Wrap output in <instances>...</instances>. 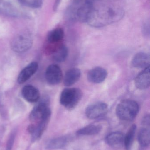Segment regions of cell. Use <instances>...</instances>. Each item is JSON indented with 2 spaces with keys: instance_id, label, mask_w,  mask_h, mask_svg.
<instances>
[{
  "instance_id": "cell-21",
  "label": "cell",
  "mask_w": 150,
  "mask_h": 150,
  "mask_svg": "<svg viewBox=\"0 0 150 150\" xmlns=\"http://www.w3.org/2000/svg\"><path fill=\"white\" fill-rule=\"evenodd\" d=\"M136 129V126L135 125H132L129 129L126 135L124 136V145L127 150L130 149L132 146Z\"/></svg>"
},
{
  "instance_id": "cell-25",
  "label": "cell",
  "mask_w": 150,
  "mask_h": 150,
  "mask_svg": "<svg viewBox=\"0 0 150 150\" xmlns=\"http://www.w3.org/2000/svg\"><path fill=\"white\" fill-rule=\"evenodd\" d=\"M142 29L143 34L147 36H149L150 32L149 22H145L143 25Z\"/></svg>"
},
{
  "instance_id": "cell-9",
  "label": "cell",
  "mask_w": 150,
  "mask_h": 150,
  "mask_svg": "<svg viewBox=\"0 0 150 150\" xmlns=\"http://www.w3.org/2000/svg\"><path fill=\"white\" fill-rule=\"evenodd\" d=\"M107 71L101 67H96L91 69L87 74L88 80L93 83H100L105 80Z\"/></svg>"
},
{
  "instance_id": "cell-13",
  "label": "cell",
  "mask_w": 150,
  "mask_h": 150,
  "mask_svg": "<svg viewBox=\"0 0 150 150\" xmlns=\"http://www.w3.org/2000/svg\"><path fill=\"white\" fill-rule=\"evenodd\" d=\"M0 13L10 17H18L20 15L19 10L6 0H0Z\"/></svg>"
},
{
  "instance_id": "cell-26",
  "label": "cell",
  "mask_w": 150,
  "mask_h": 150,
  "mask_svg": "<svg viewBox=\"0 0 150 150\" xmlns=\"http://www.w3.org/2000/svg\"><path fill=\"white\" fill-rule=\"evenodd\" d=\"M62 0H55V1L54 4L53 9L54 11H56L58 9L59 6H60V4Z\"/></svg>"
},
{
  "instance_id": "cell-12",
  "label": "cell",
  "mask_w": 150,
  "mask_h": 150,
  "mask_svg": "<svg viewBox=\"0 0 150 150\" xmlns=\"http://www.w3.org/2000/svg\"><path fill=\"white\" fill-rule=\"evenodd\" d=\"M38 68V64L36 62H33L27 65L20 72L18 77V83L23 84L26 82L32 76L37 72Z\"/></svg>"
},
{
  "instance_id": "cell-18",
  "label": "cell",
  "mask_w": 150,
  "mask_h": 150,
  "mask_svg": "<svg viewBox=\"0 0 150 150\" xmlns=\"http://www.w3.org/2000/svg\"><path fill=\"white\" fill-rule=\"evenodd\" d=\"M68 55V49L66 46L63 45L58 47L53 54V60L57 62L65 61Z\"/></svg>"
},
{
  "instance_id": "cell-23",
  "label": "cell",
  "mask_w": 150,
  "mask_h": 150,
  "mask_svg": "<svg viewBox=\"0 0 150 150\" xmlns=\"http://www.w3.org/2000/svg\"><path fill=\"white\" fill-rule=\"evenodd\" d=\"M23 5L33 8H37L41 7L43 0H19Z\"/></svg>"
},
{
  "instance_id": "cell-19",
  "label": "cell",
  "mask_w": 150,
  "mask_h": 150,
  "mask_svg": "<svg viewBox=\"0 0 150 150\" xmlns=\"http://www.w3.org/2000/svg\"><path fill=\"white\" fill-rule=\"evenodd\" d=\"M101 129V127L99 125L91 124L79 129L77 134L82 135H94L98 134Z\"/></svg>"
},
{
  "instance_id": "cell-11",
  "label": "cell",
  "mask_w": 150,
  "mask_h": 150,
  "mask_svg": "<svg viewBox=\"0 0 150 150\" xmlns=\"http://www.w3.org/2000/svg\"><path fill=\"white\" fill-rule=\"evenodd\" d=\"M150 66L144 69L135 79V85L137 89L143 90L150 86Z\"/></svg>"
},
{
  "instance_id": "cell-7",
  "label": "cell",
  "mask_w": 150,
  "mask_h": 150,
  "mask_svg": "<svg viewBox=\"0 0 150 150\" xmlns=\"http://www.w3.org/2000/svg\"><path fill=\"white\" fill-rule=\"evenodd\" d=\"M108 112V106L105 103L97 102L89 105L85 109L87 118L91 120L97 119L104 116Z\"/></svg>"
},
{
  "instance_id": "cell-5",
  "label": "cell",
  "mask_w": 150,
  "mask_h": 150,
  "mask_svg": "<svg viewBox=\"0 0 150 150\" xmlns=\"http://www.w3.org/2000/svg\"><path fill=\"white\" fill-rule=\"evenodd\" d=\"M82 96V92L79 88H67L61 93L60 103L67 109L72 110L77 106Z\"/></svg>"
},
{
  "instance_id": "cell-22",
  "label": "cell",
  "mask_w": 150,
  "mask_h": 150,
  "mask_svg": "<svg viewBox=\"0 0 150 150\" xmlns=\"http://www.w3.org/2000/svg\"><path fill=\"white\" fill-rule=\"evenodd\" d=\"M68 142V139L65 137H61L51 140L47 144L46 148L50 149H54L63 147Z\"/></svg>"
},
{
  "instance_id": "cell-24",
  "label": "cell",
  "mask_w": 150,
  "mask_h": 150,
  "mask_svg": "<svg viewBox=\"0 0 150 150\" xmlns=\"http://www.w3.org/2000/svg\"><path fill=\"white\" fill-rule=\"evenodd\" d=\"M15 134L13 133L11 134L8 142H7V146H6V150H11L13 144H14V141H15Z\"/></svg>"
},
{
  "instance_id": "cell-4",
  "label": "cell",
  "mask_w": 150,
  "mask_h": 150,
  "mask_svg": "<svg viewBox=\"0 0 150 150\" xmlns=\"http://www.w3.org/2000/svg\"><path fill=\"white\" fill-rule=\"evenodd\" d=\"M49 100L48 98H43L33 108L30 115L32 124H38L41 122H49L51 112L49 107Z\"/></svg>"
},
{
  "instance_id": "cell-17",
  "label": "cell",
  "mask_w": 150,
  "mask_h": 150,
  "mask_svg": "<svg viewBox=\"0 0 150 150\" xmlns=\"http://www.w3.org/2000/svg\"><path fill=\"white\" fill-rule=\"evenodd\" d=\"M64 36V31L63 29L56 28L48 33L47 35L48 41L51 44L58 43L63 39Z\"/></svg>"
},
{
  "instance_id": "cell-10",
  "label": "cell",
  "mask_w": 150,
  "mask_h": 150,
  "mask_svg": "<svg viewBox=\"0 0 150 150\" xmlns=\"http://www.w3.org/2000/svg\"><path fill=\"white\" fill-rule=\"evenodd\" d=\"M21 93L24 99L30 103H36L38 101L40 97L38 90L31 85L24 86L22 88Z\"/></svg>"
},
{
  "instance_id": "cell-2",
  "label": "cell",
  "mask_w": 150,
  "mask_h": 150,
  "mask_svg": "<svg viewBox=\"0 0 150 150\" xmlns=\"http://www.w3.org/2000/svg\"><path fill=\"white\" fill-rule=\"evenodd\" d=\"M93 6L94 4L91 0L76 1L67 10L68 17L73 21L86 23Z\"/></svg>"
},
{
  "instance_id": "cell-6",
  "label": "cell",
  "mask_w": 150,
  "mask_h": 150,
  "mask_svg": "<svg viewBox=\"0 0 150 150\" xmlns=\"http://www.w3.org/2000/svg\"><path fill=\"white\" fill-rule=\"evenodd\" d=\"M33 39L29 32L24 31L18 33L11 40V47L17 53L25 52L31 47Z\"/></svg>"
},
{
  "instance_id": "cell-14",
  "label": "cell",
  "mask_w": 150,
  "mask_h": 150,
  "mask_svg": "<svg viewBox=\"0 0 150 150\" xmlns=\"http://www.w3.org/2000/svg\"><path fill=\"white\" fill-rule=\"evenodd\" d=\"M149 54L143 52H140L135 54L132 61V65L134 67L145 69L150 65Z\"/></svg>"
},
{
  "instance_id": "cell-20",
  "label": "cell",
  "mask_w": 150,
  "mask_h": 150,
  "mask_svg": "<svg viewBox=\"0 0 150 150\" xmlns=\"http://www.w3.org/2000/svg\"><path fill=\"white\" fill-rule=\"evenodd\" d=\"M138 138V141L141 146L144 147L149 146L150 141L149 128L144 127L139 131Z\"/></svg>"
},
{
  "instance_id": "cell-8",
  "label": "cell",
  "mask_w": 150,
  "mask_h": 150,
  "mask_svg": "<svg viewBox=\"0 0 150 150\" xmlns=\"http://www.w3.org/2000/svg\"><path fill=\"white\" fill-rule=\"evenodd\" d=\"M45 75L47 82L51 85L59 84L63 78L61 69L56 64H52L48 66Z\"/></svg>"
},
{
  "instance_id": "cell-16",
  "label": "cell",
  "mask_w": 150,
  "mask_h": 150,
  "mask_svg": "<svg viewBox=\"0 0 150 150\" xmlns=\"http://www.w3.org/2000/svg\"><path fill=\"white\" fill-rule=\"evenodd\" d=\"M81 72L77 68H72L67 71L64 76V83L65 86H69L75 84L80 79Z\"/></svg>"
},
{
  "instance_id": "cell-15",
  "label": "cell",
  "mask_w": 150,
  "mask_h": 150,
  "mask_svg": "<svg viewBox=\"0 0 150 150\" xmlns=\"http://www.w3.org/2000/svg\"><path fill=\"white\" fill-rule=\"evenodd\" d=\"M106 141L111 147L119 149L124 145V136L121 132H113L107 136Z\"/></svg>"
},
{
  "instance_id": "cell-3",
  "label": "cell",
  "mask_w": 150,
  "mask_h": 150,
  "mask_svg": "<svg viewBox=\"0 0 150 150\" xmlns=\"http://www.w3.org/2000/svg\"><path fill=\"white\" fill-rule=\"evenodd\" d=\"M139 111V105L136 101L126 99L120 102L116 108V113L122 120L132 121L137 116Z\"/></svg>"
},
{
  "instance_id": "cell-1",
  "label": "cell",
  "mask_w": 150,
  "mask_h": 150,
  "mask_svg": "<svg viewBox=\"0 0 150 150\" xmlns=\"http://www.w3.org/2000/svg\"><path fill=\"white\" fill-rule=\"evenodd\" d=\"M125 15L124 10L113 4L94 5L86 23L95 28L104 27L121 20Z\"/></svg>"
}]
</instances>
